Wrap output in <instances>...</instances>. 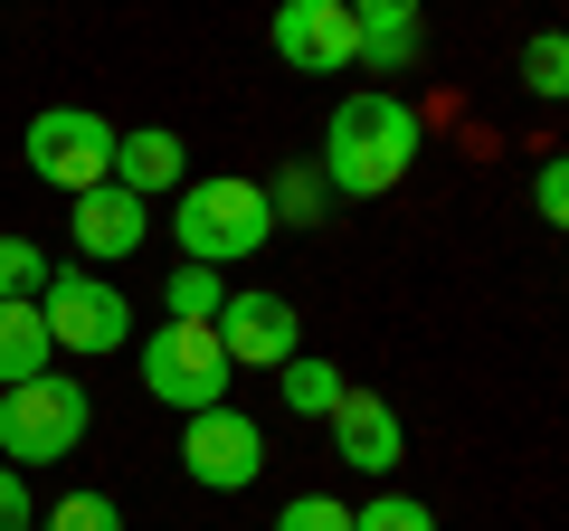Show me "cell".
<instances>
[{"mask_svg": "<svg viewBox=\"0 0 569 531\" xmlns=\"http://www.w3.org/2000/svg\"><path fill=\"white\" fill-rule=\"evenodd\" d=\"M418 104L408 96H389V86H361V96H342L332 104V123H323V190L332 200H380V190H399L408 171H418Z\"/></svg>", "mask_w": 569, "mask_h": 531, "instance_id": "obj_1", "label": "cell"}, {"mask_svg": "<svg viewBox=\"0 0 569 531\" xmlns=\"http://www.w3.org/2000/svg\"><path fill=\"white\" fill-rule=\"evenodd\" d=\"M171 238H181V266H247L276 228H266V190L219 171V181H181L171 190Z\"/></svg>", "mask_w": 569, "mask_h": 531, "instance_id": "obj_2", "label": "cell"}, {"mask_svg": "<svg viewBox=\"0 0 569 531\" xmlns=\"http://www.w3.org/2000/svg\"><path fill=\"white\" fill-rule=\"evenodd\" d=\"M86 428H96V399H86V380H58V370H39V380L0 389V465H10V474L77 455V447H86Z\"/></svg>", "mask_w": 569, "mask_h": 531, "instance_id": "obj_3", "label": "cell"}, {"mask_svg": "<svg viewBox=\"0 0 569 531\" xmlns=\"http://www.w3.org/2000/svg\"><path fill=\"white\" fill-rule=\"evenodd\" d=\"M228 351H219V332L209 323H152L142 332V389L162 399V409H181V418H200V409H228Z\"/></svg>", "mask_w": 569, "mask_h": 531, "instance_id": "obj_4", "label": "cell"}, {"mask_svg": "<svg viewBox=\"0 0 569 531\" xmlns=\"http://www.w3.org/2000/svg\"><path fill=\"white\" fill-rule=\"evenodd\" d=\"M20 152H29V171H39L48 190L86 200V190H104V171H114V123H104L96 104H48V114H29Z\"/></svg>", "mask_w": 569, "mask_h": 531, "instance_id": "obj_5", "label": "cell"}, {"mask_svg": "<svg viewBox=\"0 0 569 531\" xmlns=\"http://www.w3.org/2000/svg\"><path fill=\"white\" fill-rule=\"evenodd\" d=\"M39 332H48V351L104 361V351L133 342V294L104 285V275H48L39 285Z\"/></svg>", "mask_w": 569, "mask_h": 531, "instance_id": "obj_6", "label": "cell"}, {"mask_svg": "<svg viewBox=\"0 0 569 531\" xmlns=\"http://www.w3.org/2000/svg\"><path fill=\"white\" fill-rule=\"evenodd\" d=\"M181 474L200 493H247L266 474V428L247 409H200L181 418Z\"/></svg>", "mask_w": 569, "mask_h": 531, "instance_id": "obj_7", "label": "cell"}, {"mask_svg": "<svg viewBox=\"0 0 569 531\" xmlns=\"http://www.w3.org/2000/svg\"><path fill=\"white\" fill-rule=\"evenodd\" d=\"M266 39H276V58L295 67V77H342V67L361 58V20H351V0H284Z\"/></svg>", "mask_w": 569, "mask_h": 531, "instance_id": "obj_8", "label": "cell"}, {"mask_svg": "<svg viewBox=\"0 0 569 531\" xmlns=\"http://www.w3.org/2000/svg\"><path fill=\"white\" fill-rule=\"evenodd\" d=\"M219 351H228V370H266V380H276L284 361H295V351H305V332H295V304H284V294H228L219 304Z\"/></svg>", "mask_w": 569, "mask_h": 531, "instance_id": "obj_9", "label": "cell"}, {"mask_svg": "<svg viewBox=\"0 0 569 531\" xmlns=\"http://www.w3.org/2000/svg\"><path fill=\"white\" fill-rule=\"evenodd\" d=\"M332 428V455H342L351 474H389L408 455V437H399V409H389L380 389H342V409L323 418Z\"/></svg>", "mask_w": 569, "mask_h": 531, "instance_id": "obj_10", "label": "cell"}, {"mask_svg": "<svg viewBox=\"0 0 569 531\" xmlns=\"http://www.w3.org/2000/svg\"><path fill=\"white\" fill-rule=\"evenodd\" d=\"M114 190H133L142 209H152V190H181L190 181V143L171 133V123H133V133H114V171H104Z\"/></svg>", "mask_w": 569, "mask_h": 531, "instance_id": "obj_11", "label": "cell"}, {"mask_svg": "<svg viewBox=\"0 0 569 531\" xmlns=\"http://www.w3.org/2000/svg\"><path fill=\"white\" fill-rule=\"evenodd\" d=\"M142 238H152V209H142L133 190H114V181H104V190H86V200H77V247H86L96 266L133 257Z\"/></svg>", "mask_w": 569, "mask_h": 531, "instance_id": "obj_12", "label": "cell"}, {"mask_svg": "<svg viewBox=\"0 0 569 531\" xmlns=\"http://www.w3.org/2000/svg\"><path fill=\"white\" fill-rule=\"evenodd\" d=\"M351 20H361V77H408V67H418V10H408V0H361V10H351Z\"/></svg>", "mask_w": 569, "mask_h": 531, "instance_id": "obj_13", "label": "cell"}, {"mask_svg": "<svg viewBox=\"0 0 569 531\" xmlns=\"http://www.w3.org/2000/svg\"><path fill=\"white\" fill-rule=\"evenodd\" d=\"M257 190H266V228H323L332 219V190H323L313 162H284L276 181H257Z\"/></svg>", "mask_w": 569, "mask_h": 531, "instance_id": "obj_14", "label": "cell"}, {"mask_svg": "<svg viewBox=\"0 0 569 531\" xmlns=\"http://www.w3.org/2000/svg\"><path fill=\"white\" fill-rule=\"evenodd\" d=\"M39 370H58V351L39 332V304H0V389L39 380Z\"/></svg>", "mask_w": 569, "mask_h": 531, "instance_id": "obj_15", "label": "cell"}, {"mask_svg": "<svg viewBox=\"0 0 569 531\" xmlns=\"http://www.w3.org/2000/svg\"><path fill=\"white\" fill-rule=\"evenodd\" d=\"M276 389H284V409H295V418H332V409H342V370H332V361H313V351H295V361H284L276 370Z\"/></svg>", "mask_w": 569, "mask_h": 531, "instance_id": "obj_16", "label": "cell"}, {"mask_svg": "<svg viewBox=\"0 0 569 531\" xmlns=\"http://www.w3.org/2000/svg\"><path fill=\"white\" fill-rule=\"evenodd\" d=\"M228 285L209 275V266H171V285H162V323H219Z\"/></svg>", "mask_w": 569, "mask_h": 531, "instance_id": "obj_17", "label": "cell"}, {"mask_svg": "<svg viewBox=\"0 0 569 531\" xmlns=\"http://www.w3.org/2000/svg\"><path fill=\"white\" fill-rule=\"evenodd\" d=\"M58 266L39 257V238H0V304H39V285Z\"/></svg>", "mask_w": 569, "mask_h": 531, "instance_id": "obj_18", "label": "cell"}, {"mask_svg": "<svg viewBox=\"0 0 569 531\" xmlns=\"http://www.w3.org/2000/svg\"><path fill=\"white\" fill-rule=\"evenodd\" d=\"M29 531H123V512H114V493L86 484V493H58V503H48Z\"/></svg>", "mask_w": 569, "mask_h": 531, "instance_id": "obj_19", "label": "cell"}, {"mask_svg": "<svg viewBox=\"0 0 569 531\" xmlns=\"http://www.w3.org/2000/svg\"><path fill=\"white\" fill-rule=\"evenodd\" d=\"M522 86H531L541 104H560V96H569V48H560V29H541V39L522 48Z\"/></svg>", "mask_w": 569, "mask_h": 531, "instance_id": "obj_20", "label": "cell"}, {"mask_svg": "<svg viewBox=\"0 0 569 531\" xmlns=\"http://www.w3.org/2000/svg\"><path fill=\"white\" fill-rule=\"evenodd\" d=\"M351 531H437V512H427L418 493H370V503L351 512Z\"/></svg>", "mask_w": 569, "mask_h": 531, "instance_id": "obj_21", "label": "cell"}, {"mask_svg": "<svg viewBox=\"0 0 569 531\" xmlns=\"http://www.w3.org/2000/svg\"><path fill=\"white\" fill-rule=\"evenodd\" d=\"M276 531H351V503H332V493H284Z\"/></svg>", "mask_w": 569, "mask_h": 531, "instance_id": "obj_22", "label": "cell"}, {"mask_svg": "<svg viewBox=\"0 0 569 531\" xmlns=\"http://www.w3.org/2000/svg\"><path fill=\"white\" fill-rule=\"evenodd\" d=\"M531 209H541L550 228L569 219V171H560V162H541V171H531Z\"/></svg>", "mask_w": 569, "mask_h": 531, "instance_id": "obj_23", "label": "cell"}, {"mask_svg": "<svg viewBox=\"0 0 569 531\" xmlns=\"http://www.w3.org/2000/svg\"><path fill=\"white\" fill-rule=\"evenodd\" d=\"M29 522H39V503H29V474L0 465V531H29Z\"/></svg>", "mask_w": 569, "mask_h": 531, "instance_id": "obj_24", "label": "cell"}]
</instances>
